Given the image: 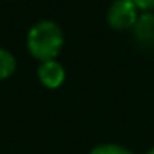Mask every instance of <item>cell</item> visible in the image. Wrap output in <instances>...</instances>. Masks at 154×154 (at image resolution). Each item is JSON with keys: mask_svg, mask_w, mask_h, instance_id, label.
<instances>
[{"mask_svg": "<svg viewBox=\"0 0 154 154\" xmlns=\"http://www.w3.org/2000/svg\"><path fill=\"white\" fill-rule=\"evenodd\" d=\"M63 47L61 27L54 22H38L27 34V48L39 61H52Z\"/></svg>", "mask_w": 154, "mask_h": 154, "instance_id": "cell-1", "label": "cell"}, {"mask_svg": "<svg viewBox=\"0 0 154 154\" xmlns=\"http://www.w3.org/2000/svg\"><path fill=\"white\" fill-rule=\"evenodd\" d=\"M90 154H133L129 149L122 147V145H116V143H102V145H97L95 149H91Z\"/></svg>", "mask_w": 154, "mask_h": 154, "instance_id": "cell-6", "label": "cell"}, {"mask_svg": "<svg viewBox=\"0 0 154 154\" xmlns=\"http://www.w3.org/2000/svg\"><path fill=\"white\" fill-rule=\"evenodd\" d=\"M134 39L143 47H154V14L143 13L138 16L134 27H133Z\"/></svg>", "mask_w": 154, "mask_h": 154, "instance_id": "cell-3", "label": "cell"}, {"mask_svg": "<svg viewBox=\"0 0 154 154\" xmlns=\"http://www.w3.org/2000/svg\"><path fill=\"white\" fill-rule=\"evenodd\" d=\"M16 68V61H14V56L5 50V48H0V81L7 79L14 72Z\"/></svg>", "mask_w": 154, "mask_h": 154, "instance_id": "cell-5", "label": "cell"}, {"mask_svg": "<svg viewBox=\"0 0 154 154\" xmlns=\"http://www.w3.org/2000/svg\"><path fill=\"white\" fill-rule=\"evenodd\" d=\"M147 154H154V147H152V149H151V151H149Z\"/></svg>", "mask_w": 154, "mask_h": 154, "instance_id": "cell-8", "label": "cell"}, {"mask_svg": "<svg viewBox=\"0 0 154 154\" xmlns=\"http://www.w3.org/2000/svg\"><path fill=\"white\" fill-rule=\"evenodd\" d=\"M131 2H134V5L145 13H151L154 9V0H131Z\"/></svg>", "mask_w": 154, "mask_h": 154, "instance_id": "cell-7", "label": "cell"}, {"mask_svg": "<svg viewBox=\"0 0 154 154\" xmlns=\"http://www.w3.org/2000/svg\"><path fill=\"white\" fill-rule=\"evenodd\" d=\"M38 77L47 88H57V86H61V82L65 81V68H63L56 59L45 61V63L39 65Z\"/></svg>", "mask_w": 154, "mask_h": 154, "instance_id": "cell-4", "label": "cell"}, {"mask_svg": "<svg viewBox=\"0 0 154 154\" xmlns=\"http://www.w3.org/2000/svg\"><path fill=\"white\" fill-rule=\"evenodd\" d=\"M138 20V7L131 0H115L108 9V23L115 31L133 29Z\"/></svg>", "mask_w": 154, "mask_h": 154, "instance_id": "cell-2", "label": "cell"}]
</instances>
